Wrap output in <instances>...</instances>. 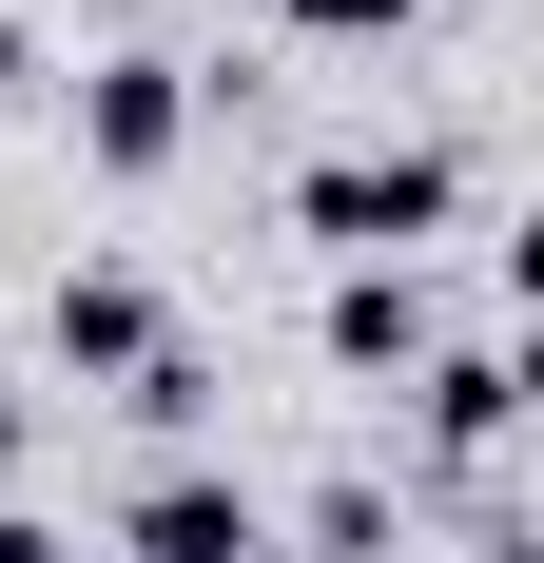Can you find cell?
<instances>
[{
    "label": "cell",
    "instance_id": "1",
    "mask_svg": "<svg viewBox=\"0 0 544 563\" xmlns=\"http://www.w3.org/2000/svg\"><path fill=\"white\" fill-rule=\"evenodd\" d=\"M292 233H330V273H389L409 233H447V156L428 136H350V156L292 175Z\"/></svg>",
    "mask_w": 544,
    "mask_h": 563
},
{
    "label": "cell",
    "instance_id": "2",
    "mask_svg": "<svg viewBox=\"0 0 544 563\" xmlns=\"http://www.w3.org/2000/svg\"><path fill=\"white\" fill-rule=\"evenodd\" d=\"M40 350L78 369V389H137V369L175 350V311H156V273H58L40 291Z\"/></svg>",
    "mask_w": 544,
    "mask_h": 563
},
{
    "label": "cell",
    "instance_id": "3",
    "mask_svg": "<svg viewBox=\"0 0 544 563\" xmlns=\"http://www.w3.org/2000/svg\"><path fill=\"white\" fill-rule=\"evenodd\" d=\"M312 350L350 369V389H409V369H428V273H409V253H389V273H330Z\"/></svg>",
    "mask_w": 544,
    "mask_h": 563
},
{
    "label": "cell",
    "instance_id": "4",
    "mask_svg": "<svg viewBox=\"0 0 544 563\" xmlns=\"http://www.w3.org/2000/svg\"><path fill=\"white\" fill-rule=\"evenodd\" d=\"M175 136H195V78L175 58H78V156L98 175H156Z\"/></svg>",
    "mask_w": 544,
    "mask_h": 563
},
{
    "label": "cell",
    "instance_id": "5",
    "mask_svg": "<svg viewBox=\"0 0 544 563\" xmlns=\"http://www.w3.org/2000/svg\"><path fill=\"white\" fill-rule=\"evenodd\" d=\"M292 544H312V563H409V544H389V486H370V466H330L312 506H292Z\"/></svg>",
    "mask_w": 544,
    "mask_h": 563
},
{
    "label": "cell",
    "instance_id": "6",
    "mask_svg": "<svg viewBox=\"0 0 544 563\" xmlns=\"http://www.w3.org/2000/svg\"><path fill=\"white\" fill-rule=\"evenodd\" d=\"M428 0H292V40H409Z\"/></svg>",
    "mask_w": 544,
    "mask_h": 563
},
{
    "label": "cell",
    "instance_id": "7",
    "mask_svg": "<svg viewBox=\"0 0 544 563\" xmlns=\"http://www.w3.org/2000/svg\"><path fill=\"white\" fill-rule=\"evenodd\" d=\"M0 466H20V389H0Z\"/></svg>",
    "mask_w": 544,
    "mask_h": 563
}]
</instances>
